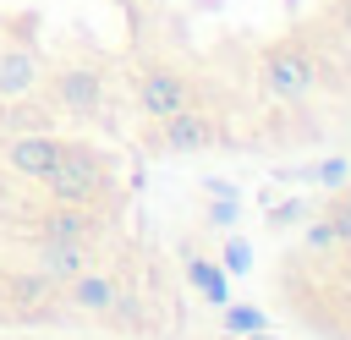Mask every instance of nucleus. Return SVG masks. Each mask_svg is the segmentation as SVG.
<instances>
[{
  "label": "nucleus",
  "mask_w": 351,
  "mask_h": 340,
  "mask_svg": "<svg viewBox=\"0 0 351 340\" xmlns=\"http://www.w3.org/2000/svg\"><path fill=\"white\" fill-rule=\"evenodd\" d=\"M38 82H44V60L33 49H22V44L0 49V99H27Z\"/></svg>",
  "instance_id": "nucleus-8"
},
{
  "label": "nucleus",
  "mask_w": 351,
  "mask_h": 340,
  "mask_svg": "<svg viewBox=\"0 0 351 340\" xmlns=\"http://www.w3.org/2000/svg\"><path fill=\"white\" fill-rule=\"evenodd\" d=\"M66 302L77 307V313H110V302H115V280L104 274V269H82V274H71L66 280Z\"/></svg>",
  "instance_id": "nucleus-9"
},
{
  "label": "nucleus",
  "mask_w": 351,
  "mask_h": 340,
  "mask_svg": "<svg viewBox=\"0 0 351 340\" xmlns=\"http://www.w3.org/2000/svg\"><path fill=\"white\" fill-rule=\"evenodd\" d=\"M38 181L49 186V197H55V203H99V197H104V186H110V175H104L99 154L77 148V143H66V148H60V159H55Z\"/></svg>",
  "instance_id": "nucleus-1"
},
{
  "label": "nucleus",
  "mask_w": 351,
  "mask_h": 340,
  "mask_svg": "<svg viewBox=\"0 0 351 340\" xmlns=\"http://www.w3.org/2000/svg\"><path fill=\"white\" fill-rule=\"evenodd\" d=\"M60 137H44V132H27V137H11V148H5V165L16 170V175H27V181H38L55 159H60Z\"/></svg>",
  "instance_id": "nucleus-7"
},
{
  "label": "nucleus",
  "mask_w": 351,
  "mask_h": 340,
  "mask_svg": "<svg viewBox=\"0 0 351 340\" xmlns=\"http://www.w3.org/2000/svg\"><path fill=\"white\" fill-rule=\"evenodd\" d=\"M340 22H346V33H351V0H340Z\"/></svg>",
  "instance_id": "nucleus-14"
},
{
  "label": "nucleus",
  "mask_w": 351,
  "mask_h": 340,
  "mask_svg": "<svg viewBox=\"0 0 351 340\" xmlns=\"http://www.w3.org/2000/svg\"><path fill=\"white\" fill-rule=\"evenodd\" d=\"M302 247H307V252H335V247H340V241H335V225H329V214L307 225V236H302Z\"/></svg>",
  "instance_id": "nucleus-12"
},
{
  "label": "nucleus",
  "mask_w": 351,
  "mask_h": 340,
  "mask_svg": "<svg viewBox=\"0 0 351 340\" xmlns=\"http://www.w3.org/2000/svg\"><path fill=\"white\" fill-rule=\"evenodd\" d=\"M88 263H93V247H88V241H66V236H44L38 252H33V269L49 274L55 285H66L71 274H82Z\"/></svg>",
  "instance_id": "nucleus-5"
},
{
  "label": "nucleus",
  "mask_w": 351,
  "mask_h": 340,
  "mask_svg": "<svg viewBox=\"0 0 351 340\" xmlns=\"http://www.w3.org/2000/svg\"><path fill=\"white\" fill-rule=\"evenodd\" d=\"M340 203H351V192H346V197H340Z\"/></svg>",
  "instance_id": "nucleus-15"
},
{
  "label": "nucleus",
  "mask_w": 351,
  "mask_h": 340,
  "mask_svg": "<svg viewBox=\"0 0 351 340\" xmlns=\"http://www.w3.org/2000/svg\"><path fill=\"white\" fill-rule=\"evenodd\" d=\"M219 137V126H214V115H203V110H176V115H159V148H170V154H197V148H208Z\"/></svg>",
  "instance_id": "nucleus-3"
},
{
  "label": "nucleus",
  "mask_w": 351,
  "mask_h": 340,
  "mask_svg": "<svg viewBox=\"0 0 351 340\" xmlns=\"http://www.w3.org/2000/svg\"><path fill=\"white\" fill-rule=\"evenodd\" d=\"M313 82H318V66H313L307 49H296V44L269 49V60H263V93H269V99L302 104V99L313 93Z\"/></svg>",
  "instance_id": "nucleus-2"
},
{
  "label": "nucleus",
  "mask_w": 351,
  "mask_h": 340,
  "mask_svg": "<svg viewBox=\"0 0 351 340\" xmlns=\"http://www.w3.org/2000/svg\"><path fill=\"white\" fill-rule=\"evenodd\" d=\"M99 214H93V203H60V214H49L44 219V236H66V241H93L99 236Z\"/></svg>",
  "instance_id": "nucleus-10"
},
{
  "label": "nucleus",
  "mask_w": 351,
  "mask_h": 340,
  "mask_svg": "<svg viewBox=\"0 0 351 340\" xmlns=\"http://www.w3.org/2000/svg\"><path fill=\"white\" fill-rule=\"evenodd\" d=\"M49 93H55V104L71 110V115H93V110L104 104V82H99V71H82V66L60 71V77L49 82Z\"/></svg>",
  "instance_id": "nucleus-6"
},
{
  "label": "nucleus",
  "mask_w": 351,
  "mask_h": 340,
  "mask_svg": "<svg viewBox=\"0 0 351 340\" xmlns=\"http://www.w3.org/2000/svg\"><path fill=\"white\" fill-rule=\"evenodd\" d=\"M329 225H335V241L351 247V203H335V208H329Z\"/></svg>",
  "instance_id": "nucleus-13"
},
{
  "label": "nucleus",
  "mask_w": 351,
  "mask_h": 340,
  "mask_svg": "<svg viewBox=\"0 0 351 340\" xmlns=\"http://www.w3.org/2000/svg\"><path fill=\"white\" fill-rule=\"evenodd\" d=\"M137 104H143V115H176V110H186L192 104V88H186V77L181 71H143L137 77Z\"/></svg>",
  "instance_id": "nucleus-4"
},
{
  "label": "nucleus",
  "mask_w": 351,
  "mask_h": 340,
  "mask_svg": "<svg viewBox=\"0 0 351 340\" xmlns=\"http://www.w3.org/2000/svg\"><path fill=\"white\" fill-rule=\"evenodd\" d=\"M5 291H11V302L38 307V302H49V296H55V280H49V274H38V269H27V274H11V280H5Z\"/></svg>",
  "instance_id": "nucleus-11"
}]
</instances>
